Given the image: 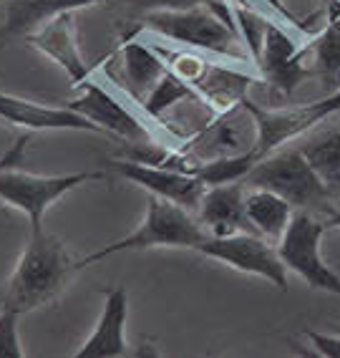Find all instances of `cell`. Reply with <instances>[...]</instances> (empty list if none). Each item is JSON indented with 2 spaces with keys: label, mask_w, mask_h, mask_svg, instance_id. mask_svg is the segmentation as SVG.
Returning <instances> with one entry per match:
<instances>
[{
  "label": "cell",
  "mask_w": 340,
  "mask_h": 358,
  "mask_svg": "<svg viewBox=\"0 0 340 358\" xmlns=\"http://www.w3.org/2000/svg\"><path fill=\"white\" fill-rule=\"evenodd\" d=\"M73 270L76 262L58 237L45 232L31 235L13 275L8 280L6 293L0 298V306L13 308L20 315L48 306L64 290Z\"/></svg>",
  "instance_id": "cell-1"
},
{
  "label": "cell",
  "mask_w": 340,
  "mask_h": 358,
  "mask_svg": "<svg viewBox=\"0 0 340 358\" xmlns=\"http://www.w3.org/2000/svg\"><path fill=\"white\" fill-rule=\"evenodd\" d=\"M244 185L263 187L285 197L295 210H310L318 215L325 212L327 217L335 212L338 202L300 147H280L263 157L244 177Z\"/></svg>",
  "instance_id": "cell-2"
},
{
  "label": "cell",
  "mask_w": 340,
  "mask_h": 358,
  "mask_svg": "<svg viewBox=\"0 0 340 358\" xmlns=\"http://www.w3.org/2000/svg\"><path fill=\"white\" fill-rule=\"evenodd\" d=\"M207 237V230L202 227L199 220L192 217V210L177 205L172 199L156 197L149 194L147 205V217L136 227L131 235L116 240V243L106 245V248L96 250L86 255L84 260L76 262L78 268L94 265V262L103 260V257L124 252V250H147V248H189L194 250L202 240Z\"/></svg>",
  "instance_id": "cell-3"
},
{
  "label": "cell",
  "mask_w": 340,
  "mask_h": 358,
  "mask_svg": "<svg viewBox=\"0 0 340 358\" xmlns=\"http://www.w3.org/2000/svg\"><path fill=\"white\" fill-rule=\"evenodd\" d=\"M327 227V217H320L318 212L295 210L288 230L277 243V252L288 270L297 273L310 288L340 295V275L327 268L320 255V240Z\"/></svg>",
  "instance_id": "cell-4"
},
{
  "label": "cell",
  "mask_w": 340,
  "mask_h": 358,
  "mask_svg": "<svg viewBox=\"0 0 340 358\" xmlns=\"http://www.w3.org/2000/svg\"><path fill=\"white\" fill-rule=\"evenodd\" d=\"M144 23L169 41L237 58L235 53L237 28L207 6L189 8V10H154V13H147Z\"/></svg>",
  "instance_id": "cell-5"
},
{
  "label": "cell",
  "mask_w": 340,
  "mask_h": 358,
  "mask_svg": "<svg viewBox=\"0 0 340 358\" xmlns=\"http://www.w3.org/2000/svg\"><path fill=\"white\" fill-rule=\"evenodd\" d=\"M106 174L94 169V172H76V174H58V177H38V174H28L20 169H6L0 172V202L15 207V210L26 212L31 220V235L43 232V215L45 210L71 192L76 187L86 182H96Z\"/></svg>",
  "instance_id": "cell-6"
},
{
  "label": "cell",
  "mask_w": 340,
  "mask_h": 358,
  "mask_svg": "<svg viewBox=\"0 0 340 358\" xmlns=\"http://www.w3.org/2000/svg\"><path fill=\"white\" fill-rule=\"evenodd\" d=\"M194 250L212 260L225 262L239 273L265 278L283 293H288V265L283 262L277 248L267 245L263 235H255V232H237L227 237L207 235Z\"/></svg>",
  "instance_id": "cell-7"
},
{
  "label": "cell",
  "mask_w": 340,
  "mask_h": 358,
  "mask_svg": "<svg viewBox=\"0 0 340 358\" xmlns=\"http://www.w3.org/2000/svg\"><path fill=\"white\" fill-rule=\"evenodd\" d=\"M257 144V122L252 109L247 106V99L227 111H222L217 122L207 124L184 139L182 152L189 154L194 162H212L222 157H237V154L255 152Z\"/></svg>",
  "instance_id": "cell-8"
},
{
  "label": "cell",
  "mask_w": 340,
  "mask_h": 358,
  "mask_svg": "<svg viewBox=\"0 0 340 358\" xmlns=\"http://www.w3.org/2000/svg\"><path fill=\"white\" fill-rule=\"evenodd\" d=\"M247 106L252 109L257 122L255 154L263 159V157L272 154L275 149L285 147L288 141L305 134L308 129L320 124L330 114L340 111V89L333 91L330 96L320 99V101L302 103V106H293V109H260L250 99H247Z\"/></svg>",
  "instance_id": "cell-9"
},
{
  "label": "cell",
  "mask_w": 340,
  "mask_h": 358,
  "mask_svg": "<svg viewBox=\"0 0 340 358\" xmlns=\"http://www.w3.org/2000/svg\"><path fill=\"white\" fill-rule=\"evenodd\" d=\"M310 45H297V41L288 31L269 20L267 33H265L263 56L257 61L263 78L280 94V96H293L305 78L310 76V69L305 64V53Z\"/></svg>",
  "instance_id": "cell-10"
},
{
  "label": "cell",
  "mask_w": 340,
  "mask_h": 358,
  "mask_svg": "<svg viewBox=\"0 0 340 358\" xmlns=\"http://www.w3.org/2000/svg\"><path fill=\"white\" fill-rule=\"evenodd\" d=\"M109 164L119 177L144 187L149 194L172 199V202L186 207V210H199V202H202V197L207 192V185L197 174L177 172V169H164V166H151L128 159H114Z\"/></svg>",
  "instance_id": "cell-11"
},
{
  "label": "cell",
  "mask_w": 340,
  "mask_h": 358,
  "mask_svg": "<svg viewBox=\"0 0 340 358\" xmlns=\"http://www.w3.org/2000/svg\"><path fill=\"white\" fill-rule=\"evenodd\" d=\"M76 89H81L78 99L68 101L66 106L76 114L86 116L94 124L103 129V134L111 131L116 136H124L126 141H144L149 139V131L131 111L124 106L111 91L101 89L98 83H94L91 78H84L81 83H76Z\"/></svg>",
  "instance_id": "cell-12"
},
{
  "label": "cell",
  "mask_w": 340,
  "mask_h": 358,
  "mask_svg": "<svg viewBox=\"0 0 340 358\" xmlns=\"http://www.w3.org/2000/svg\"><path fill=\"white\" fill-rule=\"evenodd\" d=\"M244 194H247L244 182L207 187L205 197L199 202V222L207 230V235L227 237L237 232H255L247 217Z\"/></svg>",
  "instance_id": "cell-13"
},
{
  "label": "cell",
  "mask_w": 340,
  "mask_h": 358,
  "mask_svg": "<svg viewBox=\"0 0 340 358\" xmlns=\"http://www.w3.org/2000/svg\"><path fill=\"white\" fill-rule=\"evenodd\" d=\"M0 119L15 127H23L28 131H40V129H71V131H94L103 134V129L94 124L86 116L76 114L68 106H40L28 99L13 96L0 91Z\"/></svg>",
  "instance_id": "cell-14"
},
{
  "label": "cell",
  "mask_w": 340,
  "mask_h": 358,
  "mask_svg": "<svg viewBox=\"0 0 340 358\" xmlns=\"http://www.w3.org/2000/svg\"><path fill=\"white\" fill-rule=\"evenodd\" d=\"M103 313L98 318L96 328L86 343L76 351V358H119L128 353V343L124 338V326H126L128 301L126 290L121 285L103 290Z\"/></svg>",
  "instance_id": "cell-15"
},
{
  "label": "cell",
  "mask_w": 340,
  "mask_h": 358,
  "mask_svg": "<svg viewBox=\"0 0 340 358\" xmlns=\"http://www.w3.org/2000/svg\"><path fill=\"white\" fill-rule=\"evenodd\" d=\"M31 43L36 45L40 53L53 58V61L68 73L73 86L81 83L84 78H89L91 69L84 61V56H81V51H78L73 13H64V15H58V18L48 20L40 31L31 33Z\"/></svg>",
  "instance_id": "cell-16"
},
{
  "label": "cell",
  "mask_w": 340,
  "mask_h": 358,
  "mask_svg": "<svg viewBox=\"0 0 340 358\" xmlns=\"http://www.w3.org/2000/svg\"><path fill=\"white\" fill-rule=\"evenodd\" d=\"M101 0H15L8 3L6 26L8 36H31L36 28H43L48 20L64 13H73L78 8L96 6Z\"/></svg>",
  "instance_id": "cell-17"
},
{
  "label": "cell",
  "mask_w": 340,
  "mask_h": 358,
  "mask_svg": "<svg viewBox=\"0 0 340 358\" xmlns=\"http://www.w3.org/2000/svg\"><path fill=\"white\" fill-rule=\"evenodd\" d=\"M244 207H247V217L257 235H263L265 240H272V243H280V237L285 235L290 220L295 215V207L290 205L288 199L269 192V189H263V187H247Z\"/></svg>",
  "instance_id": "cell-18"
},
{
  "label": "cell",
  "mask_w": 340,
  "mask_h": 358,
  "mask_svg": "<svg viewBox=\"0 0 340 358\" xmlns=\"http://www.w3.org/2000/svg\"><path fill=\"white\" fill-rule=\"evenodd\" d=\"M121 66H124V89L139 101H144L151 86L167 73L164 58L154 51V45H144L136 41H124L121 45Z\"/></svg>",
  "instance_id": "cell-19"
},
{
  "label": "cell",
  "mask_w": 340,
  "mask_h": 358,
  "mask_svg": "<svg viewBox=\"0 0 340 358\" xmlns=\"http://www.w3.org/2000/svg\"><path fill=\"white\" fill-rule=\"evenodd\" d=\"M255 83V78L242 73V71L227 69V66H217L207 61L202 76L192 83V89L197 94L207 99L209 103H214L219 111H227L235 103L247 99V91Z\"/></svg>",
  "instance_id": "cell-20"
},
{
  "label": "cell",
  "mask_w": 340,
  "mask_h": 358,
  "mask_svg": "<svg viewBox=\"0 0 340 358\" xmlns=\"http://www.w3.org/2000/svg\"><path fill=\"white\" fill-rule=\"evenodd\" d=\"M327 6V23L313 38L310 51H313L315 71L323 76V81L333 86V78L340 69V0H325Z\"/></svg>",
  "instance_id": "cell-21"
},
{
  "label": "cell",
  "mask_w": 340,
  "mask_h": 358,
  "mask_svg": "<svg viewBox=\"0 0 340 358\" xmlns=\"http://www.w3.org/2000/svg\"><path fill=\"white\" fill-rule=\"evenodd\" d=\"M300 149L340 205V129L305 141Z\"/></svg>",
  "instance_id": "cell-22"
},
{
  "label": "cell",
  "mask_w": 340,
  "mask_h": 358,
  "mask_svg": "<svg viewBox=\"0 0 340 358\" xmlns=\"http://www.w3.org/2000/svg\"><path fill=\"white\" fill-rule=\"evenodd\" d=\"M257 162H260V157L255 152L237 154V157H222V159H212V162H199L194 166V174L207 187L232 185V182H244V177L250 174V169Z\"/></svg>",
  "instance_id": "cell-23"
},
{
  "label": "cell",
  "mask_w": 340,
  "mask_h": 358,
  "mask_svg": "<svg viewBox=\"0 0 340 358\" xmlns=\"http://www.w3.org/2000/svg\"><path fill=\"white\" fill-rule=\"evenodd\" d=\"M194 94H197V91H194L184 78H179L174 71L167 69V73H164V76L151 86V91H149L147 96H144L142 109H144V114L151 116V119H159L164 111L172 109L174 103L194 99Z\"/></svg>",
  "instance_id": "cell-24"
},
{
  "label": "cell",
  "mask_w": 340,
  "mask_h": 358,
  "mask_svg": "<svg viewBox=\"0 0 340 358\" xmlns=\"http://www.w3.org/2000/svg\"><path fill=\"white\" fill-rule=\"evenodd\" d=\"M124 6L136 13H154V10H189V8H212L214 13L222 15L227 23L237 28L235 15H232V6L225 0H124Z\"/></svg>",
  "instance_id": "cell-25"
},
{
  "label": "cell",
  "mask_w": 340,
  "mask_h": 358,
  "mask_svg": "<svg viewBox=\"0 0 340 358\" xmlns=\"http://www.w3.org/2000/svg\"><path fill=\"white\" fill-rule=\"evenodd\" d=\"M232 15H235V23H237V33L242 36L244 45H247V53H250L252 61H260L263 56V45H265V33H267L269 20H265L263 15H257L250 8L232 3Z\"/></svg>",
  "instance_id": "cell-26"
},
{
  "label": "cell",
  "mask_w": 340,
  "mask_h": 358,
  "mask_svg": "<svg viewBox=\"0 0 340 358\" xmlns=\"http://www.w3.org/2000/svg\"><path fill=\"white\" fill-rule=\"evenodd\" d=\"M20 313L8 306H0V358H23V345L18 338Z\"/></svg>",
  "instance_id": "cell-27"
},
{
  "label": "cell",
  "mask_w": 340,
  "mask_h": 358,
  "mask_svg": "<svg viewBox=\"0 0 340 358\" xmlns=\"http://www.w3.org/2000/svg\"><path fill=\"white\" fill-rule=\"evenodd\" d=\"M305 338L313 343L315 353L327 358H340V333L335 331V336H327V333H318V331H308Z\"/></svg>",
  "instance_id": "cell-28"
},
{
  "label": "cell",
  "mask_w": 340,
  "mask_h": 358,
  "mask_svg": "<svg viewBox=\"0 0 340 358\" xmlns=\"http://www.w3.org/2000/svg\"><path fill=\"white\" fill-rule=\"evenodd\" d=\"M28 141H31V131H26V134H20L18 139H15L13 147L0 157V172H6V169H20V164H23V159H26Z\"/></svg>",
  "instance_id": "cell-29"
},
{
  "label": "cell",
  "mask_w": 340,
  "mask_h": 358,
  "mask_svg": "<svg viewBox=\"0 0 340 358\" xmlns=\"http://www.w3.org/2000/svg\"><path fill=\"white\" fill-rule=\"evenodd\" d=\"M327 224H330V227H340V210H335L333 215L327 217Z\"/></svg>",
  "instance_id": "cell-30"
},
{
  "label": "cell",
  "mask_w": 340,
  "mask_h": 358,
  "mask_svg": "<svg viewBox=\"0 0 340 358\" xmlns=\"http://www.w3.org/2000/svg\"><path fill=\"white\" fill-rule=\"evenodd\" d=\"M335 331H338V333H340V326H338V328H335Z\"/></svg>",
  "instance_id": "cell-31"
},
{
  "label": "cell",
  "mask_w": 340,
  "mask_h": 358,
  "mask_svg": "<svg viewBox=\"0 0 340 358\" xmlns=\"http://www.w3.org/2000/svg\"><path fill=\"white\" fill-rule=\"evenodd\" d=\"M0 210H3V202H0Z\"/></svg>",
  "instance_id": "cell-32"
}]
</instances>
